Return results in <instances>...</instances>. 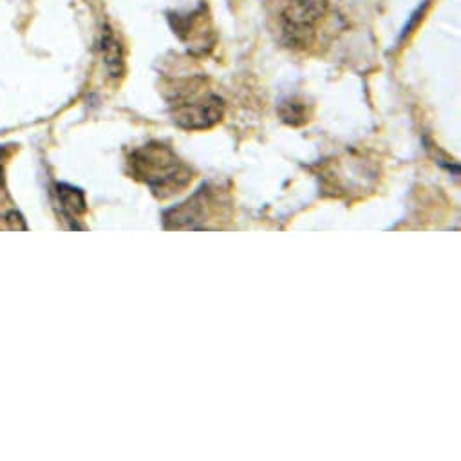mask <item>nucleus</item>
Segmentation results:
<instances>
[{"label":"nucleus","mask_w":461,"mask_h":461,"mask_svg":"<svg viewBox=\"0 0 461 461\" xmlns=\"http://www.w3.org/2000/svg\"><path fill=\"white\" fill-rule=\"evenodd\" d=\"M281 113V118L286 122V123H292V125H299L303 122H306V111H304V104L301 102H295V100H290V102H285L279 109Z\"/></svg>","instance_id":"423d86ee"},{"label":"nucleus","mask_w":461,"mask_h":461,"mask_svg":"<svg viewBox=\"0 0 461 461\" xmlns=\"http://www.w3.org/2000/svg\"><path fill=\"white\" fill-rule=\"evenodd\" d=\"M59 199L64 206V210H68L73 215L84 213L86 212V199L84 194L69 185H59Z\"/></svg>","instance_id":"39448f33"},{"label":"nucleus","mask_w":461,"mask_h":461,"mask_svg":"<svg viewBox=\"0 0 461 461\" xmlns=\"http://www.w3.org/2000/svg\"><path fill=\"white\" fill-rule=\"evenodd\" d=\"M224 113L222 100L215 95L197 96L185 95L174 104V122L186 131H201L213 127Z\"/></svg>","instance_id":"7ed1b4c3"},{"label":"nucleus","mask_w":461,"mask_h":461,"mask_svg":"<svg viewBox=\"0 0 461 461\" xmlns=\"http://www.w3.org/2000/svg\"><path fill=\"white\" fill-rule=\"evenodd\" d=\"M136 172L161 197L181 192L192 179L190 168L165 145H149L134 156Z\"/></svg>","instance_id":"f257e3e1"},{"label":"nucleus","mask_w":461,"mask_h":461,"mask_svg":"<svg viewBox=\"0 0 461 461\" xmlns=\"http://www.w3.org/2000/svg\"><path fill=\"white\" fill-rule=\"evenodd\" d=\"M5 221L8 222V224H6L8 230H26V222H24L23 215H21L19 212H15V210L8 212V213L5 215Z\"/></svg>","instance_id":"0eeeda50"},{"label":"nucleus","mask_w":461,"mask_h":461,"mask_svg":"<svg viewBox=\"0 0 461 461\" xmlns=\"http://www.w3.org/2000/svg\"><path fill=\"white\" fill-rule=\"evenodd\" d=\"M100 50H102V59H104V66H105L107 73L113 78L122 77L125 71V53H123L122 42L114 37V33L109 28H105V32L102 35Z\"/></svg>","instance_id":"20e7f679"},{"label":"nucleus","mask_w":461,"mask_h":461,"mask_svg":"<svg viewBox=\"0 0 461 461\" xmlns=\"http://www.w3.org/2000/svg\"><path fill=\"white\" fill-rule=\"evenodd\" d=\"M328 12V0H286L281 10V35L290 48H308L317 24Z\"/></svg>","instance_id":"f03ea898"}]
</instances>
